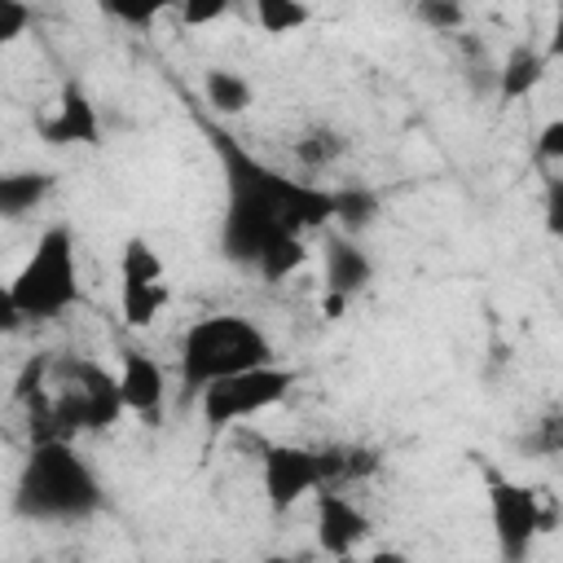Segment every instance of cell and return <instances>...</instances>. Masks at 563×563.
Here are the masks:
<instances>
[{"mask_svg": "<svg viewBox=\"0 0 563 563\" xmlns=\"http://www.w3.org/2000/svg\"><path fill=\"white\" fill-rule=\"evenodd\" d=\"M413 18L440 35H453L466 26V4L462 0H413Z\"/></svg>", "mask_w": 563, "mask_h": 563, "instance_id": "22", "label": "cell"}, {"mask_svg": "<svg viewBox=\"0 0 563 563\" xmlns=\"http://www.w3.org/2000/svg\"><path fill=\"white\" fill-rule=\"evenodd\" d=\"M31 26V4L26 0H0V48L13 44Z\"/></svg>", "mask_w": 563, "mask_h": 563, "instance_id": "26", "label": "cell"}, {"mask_svg": "<svg viewBox=\"0 0 563 563\" xmlns=\"http://www.w3.org/2000/svg\"><path fill=\"white\" fill-rule=\"evenodd\" d=\"M260 484L273 510H290L299 506L308 493L321 488V471H317V449L303 444H268L264 462H260Z\"/></svg>", "mask_w": 563, "mask_h": 563, "instance_id": "7", "label": "cell"}, {"mask_svg": "<svg viewBox=\"0 0 563 563\" xmlns=\"http://www.w3.org/2000/svg\"><path fill=\"white\" fill-rule=\"evenodd\" d=\"M53 369L62 374L66 387L79 391V400H84V427H88V431H101V427L119 422L123 400H119V383H114V374H110L106 365L75 356V361H57Z\"/></svg>", "mask_w": 563, "mask_h": 563, "instance_id": "8", "label": "cell"}, {"mask_svg": "<svg viewBox=\"0 0 563 563\" xmlns=\"http://www.w3.org/2000/svg\"><path fill=\"white\" fill-rule=\"evenodd\" d=\"M347 303H352V299H343V295H330V290L321 295V312H325L330 321H334V317H343V308H347Z\"/></svg>", "mask_w": 563, "mask_h": 563, "instance_id": "32", "label": "cell"}, {"mask_svg": "<svg viewBox=\"0 0 563 563\" xmlns=\"http://www.w3.org/2000/svg\"><path fill=\"white\" fill-rule=\"evenodd\" d=\"M202 97H207L211 114H224V119L251 110V101H255L251 84H246L238 70H229V66H211V70L202 75Z\"/></svg>", "mask_w": 563, "mask_h": 563, "instance_id": "16", "label": "cell"}, {"mask_svg": "<svg viewBox=\"0 0 563 563\" xmlns=\"http://www.w3.org/2000/svg\"><path fill=\"white\" fill-rule=\"evenodd\" d=\"M369 537V519L339 488H317V545L334 559L352 554Z\"/></svg>", "mask_w": 563, "mask_h": 563, "instance_id": "10", "label": "cell"}, {"mask_svg": "<svg viewBox=\"0 0 563 563\" xmlns=\"http://www.w3.org/2000/svg\"><path fill=\"white\" fill-rule=\"evenodd\" d=\"M48 365H53V356H44V352L22 365V374H18V383H13V400H18V405H31V400H40V396L48 391Z\"/></svg>", "mask_w": 563, "mask_h": 563, "instance_id": "24", "label": "cell"}, {"mask_svg": "<svg viewBox=\"0 0 563 563\" xmlns=\"http://www.w3.org/2000/svg\"><path fill=\"white\" fill-rule=\"evenodd\" d=\"M40 136L48 145H101V114L88 101V92L79 84H66L57 97L53 119L40 123Z\"/></svg>", "mask_w": 563, "mask_h": 563, "instance_id": "11", "label": "cell"}, {"mask_svg": "<svg viewBox=\"0 0 563 563\" xmlns=\"http://www.w3.org/2000/svg\"><path fill=\"white\" fill-rule=\"evenodd\" d=\"M114 22H123V26H154V18L163 13V9H172L176 0H97Z\"/></svg>", "mask_w": 563, "mask_h": 563, "instance_id": "23", "label": "cell"}, {"mask_svg": "<svg viewBox=\"0 0 563 563\" xmlns=\"http://www.w3.org/2000/svg\"><path fill=\"white\" fill-rule=\"evenodd\" d=\"M299 383V374L290 365H251L242 374H229V378H216L198 391V405H202V418L207 427H233L242 418H255L273 405H282L290 396V387Z\"/></svg>", "mask_w": 563, "mask_h": 563, "instance_id": "5", "label": "cell"}, {"mask_svg": "<svg viewBox=\"0 0 563 563\" xmlns=\"http://www.w3.org/2000/svg\"><path fill=\"white\" fill-rule=\"evenodd\" d=\"M207 141L220 158L229 202H224V224H220V251L229 264H255L260 246L277 229L312 233L334 220V189H317L308 180H290L260 163L238 136L207 128Z\"/></svg>", "mask_w": 563, "mask_h": 563, "instance_id": "1", "label": "cell"}, {"mask_svg": "<svg viewBox=\"0 0 563 563\" xmlns=\"http://www.w3.org/2000/svg\"><path fill=\"white\" fill-rule=\"evenodd\" d=\"M106 506V493L70 440H35L18 484H13V515L31 523H79Z\"/></svg>", "mask_w": 563, "mask_h": 563, "instance_id": "2", "label": "cell"}, {"mask_svg": "<svg viewBox=\"0 0 563 563\" xmlns=\"http://www.w3.org/2000/svg\"><path fill=\"white\" fill-rule=\"evenodd\" d=\"M176 4H180V22L185 26H211V22H220L229 13L233 0H176Z\"/></svg>", "mask_w": 563, "mask_h": 563, "instance_id": "25", "label": "cell"}, {"mask_svg": "<svg viewBox=\"0 0 563 563\" xmlns=\"http://www.w3.org/2000/svg\"><path fill=\"white\" fill-rule=\"evenodd\" d=\"M264 361H273V339L251 317L211 312L198 317L180 339V387L185 396H198L207 383L242 374Z\"/></svg>", "mask_w": 563, "mask_h": 563, "instance_id": "3", "label": "cell"}, {"mask_svg": "<svg viewBox=\"0 0 563 563\" xmlns=\"http://www.w3.org/2000/svg\"><path fill=\"white\" fill-rule=\"evenodd\" d=\"M167 303V286L163 282H141V277H119V312L132 330L154 325V317Z\"/></svg>", "mask_w": 563, "mask_h": 563, "instance_id": "17", "label": "cell"}, {"mask_svg": "<svg viewBox=\"0 0 563 563\" xmlns=\"http://www.w3.org/2000/svg\"><path fill=\"white\" fill-rule=\"evenodd\" d=\"M545 229L559 238L563 233V180L550 172L545 176Z\"/></svg>", "mask_w": 563, "mask_h": 563, "instance_id": "30", "label": "cell"}, {"mask_svg": "<svg viewBox=\"0 0 563 563\" xmlns=\"http://www.w3.org/2000/svg\"><path fill=\"white\" fill-rule=\"evenodd\" d=\"M251 9L264 35H290L312 22V9L303 0H251Z\"/></svg>", "mask_w": 563, "mask_h": 563, "instance_id": "19", "label": "cell"}, {"mask_svg": "<svg viewBox=\"0 0 563 563\" xmlns=\"http://www.w3.org/2000/svg\"><path fill=\"white\" fill-rule=\"evenodd\" d=\"M537 163H545V167H554V163H563V119H550L545 128H541V136H537Z\"/></svg>", "mask_w": 563, "mask_h": 563, "instance_id": "27", "label": "cell"}, {"mask_svg": "<svg viewBox=\"0 0 563 563\" xmlns=\"http://www.w3.org/2000/svg\"><path fill=\"white\" fill-rule=\"evenodd\" d=\"M114 383H119L123 409H132L141 418H158V409L167 400V374H163V365L150 352L119 347V374H114Z\"/></svg>", "mask_w": 563, "mask_h": 563, "instance_id": "9", "label": "cell"}, {"mask_svg": "<svg viewBox=\"0 0 563 563\" xmlns=\"http://www.w3.org/2000/svg\"><path fill=\"white\" fill-rule=\"evenodd\" d=\"M22 325H26V317H22L18 299H13V286L0 282V334H13V330H22Z\"/></svg>", "mask_w": 563, "mask_h": 563, "instance_id": "31", "label": "cell"}, {"mask_svg": "<svg viewBox=\"0 0 563 563\" xmlns=\"http://www.w3.org/2000/svg\"><path fill=\"white\" fill-rule=\"evenodd\" d=\"M48 194H53L48 172H0V220L35 211Z\"/></svg>", "mask_w": 563, "mask_h": 563, "instance_id": "15", "label": "cell"}, {"mask_svg": "<svg viewBox=\"0 0 563 563\" xmlns=\"http://www.w3.org/2000/svg\"><path fill=\"white\" fill-rule=\"evenodd\" d=\"M488 484V510H493V532H497V550L506 563H523L537 532L554 528V510L541 506V493L528 484L506 479L501 471H484Z\"/></svg>", "mask_w": 563, "mask_h": 563, "instance_id": "6", "label": "cell"}, {"mask_svg": "<svg viewBox=\"0 0 563 563\" xmlns=\"http://www.w3.org/2000/svg\"><path fill=\"white\" fill-rule=\"evenodd\" d=\"M383 211L378 194L365 189V185H352V189H334V220L343 224V233H361L365 224H374Z\"/></svg>", "mask_w": 563, "mask_h": 563, "instance_id": "18", "label": "cell"}, {"mask_svg": "<svg viewBox=\"0 0 563 563\" xmlns=\"http://www.w3.org/2000/svg\"><path fill=\"white\" fill-rule=\"evenodd\" d=\"M378 471V453L365 444H343V479H365Z\"/></svg>", "mask_w": 563, "mask_h": 563, "instance_id": "29", "label": "cell"}, {"mask_svg": "<svg viewBox=\"0 0 563 563\" xmlns=\"http://www.w3.org/2000/svg\"><path fill=\"white\" fill-rule=\"evenodd\" d=\"M545 70H550V53H541L532 40H528V44H515V48L506 53V62L497 66V84H493L497 106L506 110V106L523 101V97L545 79Z\"/></svg>", "mask_w": 563, "mask_h": 563, "instance_id": "13", "label": "cell"}, {"mask_svg": "<svg viewBox=\"0 0 563 563\" xmlns=\"http://www.w3.org/2000/svg\"><path fill=\"white\" fill-rule=\"evenodd\" d=\"M369 277H374V264L356 246L352 233H325L321 238V286L330 295L352 299V295H361L369 286Z\"/></svg>", "mask_w": 563, "mask_h": 563, "instance_id": "12", "label": "cell"}, {"mask_svg": "<svg viewBox=\"0 0 563 563\" xmlns=\"http://www.w3.org/2000/svg\"><path fill=\"white\" fill-rule=\"evenodd\" d=\"M119 277H141V282H163V260L145 238H128L119 251Z\"/></svg>", "mask_w": 563, "mask_h": 563, "instance_id": "21", "label": "cell"}, {"mask_svg": "<svg viewBox=\"0 0 563 563\" xmlns=\"http://www.w3.org/2000/svg\"><path fill=\"white\" fill-rule=\"evenodd\" d=\"M528 449H532V453H545V457H554V453L563 449V422H559V413H545V418L537 422V435L528 440Z\"/></svg>", "mask_w": 563, "mask_h": 563, "instance_id": "28", "label": "cell"}, {"mask_svg": "<svg viewBox=\"0 0 563 563\" xmlns=\"http://www.w3.org/2000/svg\"><path fill=\"white\" fill-rule=\"evenodd\" d=\"M343 150H347V141H343L334 128H308V132L295 141V154H299L303 167H330Z\"/></svg>", "mask_w": 563, "mask_h": 563, "instance_id": "20", "label": "cell"}, {"mask_svg": "<svg viewBox=\"0 0 563 563\" xmlns=\"http://www.w3.org/2000/svg\"><path fill=\"white\" fill-rule=\"evenodd\" d=\"M13 286V299L22 308L26 321H48V317H62L66 308H75L79 299V264H75V238L66 224H48L26 264L18 268V277L9 282Z\"/></svg>", "mask_w": 563, "mask_h": 563, "instance_id": "4", "label": "cell"}, {"mask_svg": "<svg viewBox=\"0 0 563 563\" xmlns=\"http://www.w3.org/2000/svg\"><path fill=\"white\" fill-rule=\"evenodd\" d=\"M303 260H308L303 233H295V229H277V233H268V242L260 246V255H255L251 268H260L264 282H286L295 268H303Z\"/></svg>", "mask_w": 563, "mask_h": 563, "instance_id": "14", "label": "cell"}]
</instances>
